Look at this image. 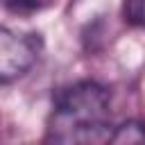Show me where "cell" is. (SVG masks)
<instances>
[{
	"label": "cell",
	"instance_id": "6da1fadb",
	"mask_svg": "<svg viewBox=\"0 0 145 145\" xmlns=\"http://www.w3.org/2000/svg\"><path fill=\"white\" fill-rule=\"evenodd\" d=\"M111 93L91 79L75 82L54 95L45 140L50 143H100L111 138Z\"/></svg>",
	"mask_w": 145,
	"mask_h": 145
},
{
	"label": "cell",
	"instance_id": "7a4b0ae2",
	"mask_svg": "<svg viewBox=\"0 0 145 145\" xmlns=\"http://www.w3.org/2000/svg\"><path fill=\"white\" fill-rule=\"evenodd\" d=\"M41 50V34L0 27V84H9L27 75L39 61Z\"/></svg>",
	"mask_w": 145,
	"mask_h": 145
},
{
	"label": "cell",
	"instance_id": "3957f363",
	"mask_svg": "<svg viewBox=\"0 0 145 145\" xmlns=\"http://www.w3.org/2000/svg\"><path fill=\"white\" fill-rule=\"evenodd\" d=\"M111 143H145V122H125L111 131Z\"/></svg>",
	"mask_w": 145,
	"mask_h": 145
},
{
	"label": "cell",
	"instance_id": "277c9868",
	"mask_svg": "<svg viewBox=\"0 0 145 145\" xmlns=\"http://www.w3.org/2000/svg\"><path fill=\"white\" fill-rule=\"evenodd\" d=\"M54 0H2L5 9L14 16H34L43 9H48Z\"/></svg>",
	"mask_w": 145,
	"mask_h": 145
},
{
	"label": "cell",
	"instance_id": "5b68a950",
	"mask_svg": "<svg viewBox=\"0 0 145 145\" xmlns=\"http://www.w3.org/2000/svg\"><path fill=\"white\" fill-rule=\"evenodd\" d=\"M122 20L131 27H145V0H122Z\"/></svg>",
	"mask_w": 145,
	"mask_h": 145
}]
</instances>
